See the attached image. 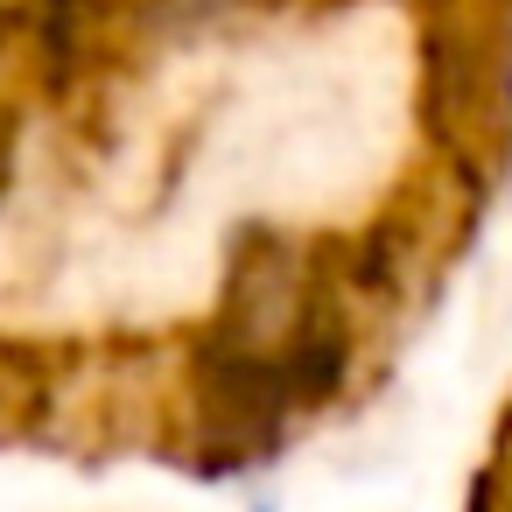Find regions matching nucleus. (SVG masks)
<instances>
[{
    "mask_svg": "<svg viewBox=\"0 0 512 512\" xmlns=\"http://www.w3.org/2000/svg\"><path fill=\"white\" fill-rule=\"evenodd\" d=\"M8 176H15V113L0 106V183H8Z\"/></svg>",
    "mask_w": 512,
    "mask_h": 512,
    "instance_id": "20e7f679",
    "label": "nucleus"
},
{
    "mask_svg": "<svg viewBox=\"0 0 512 512\" xmlns=\"http://www.w3.org/2000/svg\"><path fill=\"white\" fill-rule=\"evenodd\" d=\"M239 8H260V0H155V15H169V22H225Z\"/></svg>",
    "mask_w": 512,
    "mask_h": 512,
    "instance_id": "7ed1b4c3",
    "label": "nucleus"
},
{
    "mask_svg": "<svg viewBox=\"0 0 512 512\" xmlns=\"http://www.w3.org/2000/svg\"><path fill=\"white\" fill-rule=\"evenodd\" d=\"M428 99L456 141H491L498 113H512V36L498 22H442L428 43Z\"/></svg>",
    "mask_w": 512,
    "mask_h": 512,
    "instance_id": "f257e3e1",
    "label": "nucleus"
},
{
    "mask_svg": "<svg viewBox=\"0 0 512 512\" xmlns=\"http://www.w3.org/2000/svg\"><path fill=\"white\" fill-rule=\"evenodd\" d=\"M113 22V0H43V64L50 71H78Z\"/></svg>",
    "mask_w": 512,
    "mask_h": 512,
    "instance_id": "f03ea898",
    "label": "nucleus"
}]
</instances>
